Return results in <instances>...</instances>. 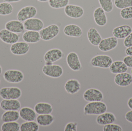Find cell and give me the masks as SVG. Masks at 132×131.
<instances>
[{
  "label": "cell",
  "mask_w": 132,
  "mask_h": 131,
  "mask_svg": "<svg viewBox=\"0 0 132 131\" xmlns=\"http://www.w3.org/2000/svg\"><path fill=\"white\" fill-rule=\"evenodd\" d=\"M37 14V10L33 6H27L22 8L18 12L17 18L21 22L34 18Z\"/></svg>",
  "instance_id": "6"
},
{
  "label": "cell",
  "mask_w": 132,
  "mask_h": 131,
  "mask_svg": "<svg viewBox=\"0 0 132 131\" xmlns=\"http://www.w3.org/2000/svg\"><path fill=\"white\" fill-rule=\"evenodd\" d=\"M64 34L69 37H80L83 34L82 29L78 25L71 24L66 25L63 29Z\"/></svg>",
  "instance_id": "20"
},
{
  "label": "cell",
  "mask_w": 132,
  "mask_h": 131,
  "mask_svg": "<svg viewBox=\"0 0 132 131\" xmlns=\"http://www.w3.org/2000/svg\"><path fill=\"white\" fill-rule=\"evenodd\" d=\"M83 98L87 102L102 101L104 99V95L98 89L89 88L84 92Z\"/></svg>",
  "instance_id": "8"
},
{
  "label": "cell",
  "mask_w": 132,
  "mask_h": 131,
  "mask_svg": "<svg viewBox=\"0 0 132 131\" xmlns=\"http://www.w3.org/2000/svg\"><path fill=\"white\" fill-rule=\"evenodd\" d=\"M19 114L20 117L26 122L34 121L36 118V113L35 110L28 107L22 108Z\"/></svg>",
  "instance_id": "23"
},
{
  "label": "cell",
  "mask_w": 132,
  "mask_h": 131,
  "mask_svg": "<svg viewBox=\"0 0 132 131\" xmlns=\"http://www.w3.org/2000/svg\"><path fill=\"white\" fill-rule=\"evenodd\" d=\"M104 131H122V127L118 125L111 124L104 125L103 128Z\"/></svg>",
  "instance_id": "38"
},
{
  "label": "cell",
  "mask_w": 132,
  "mask_h": 131,
  "mask_svg": "<svg viewBox=\"0 0 132 131\" xmlns=\"http://www.w3.org/2000/svg\"><path fill=\"white\" fill-rule=\"evenodd\" d=\"M128 105L129 107L132 110V97L129 98L128 100Z\"/></svg>",
  "instance_id": "44"
},
{
  "label": "cell",
  "mask_w": 132,
  "mask_h": 131,
  "mask_svg": "<svg viewBox=\"0 0 132 131\" xmlns=\"http://www.w3.org/2000/svg\"><path fill=\"white\" fill-rule=\"evenodd\" d=\"M24 27L27 31H39L44 27V23L39 18H32L28 19L23 23Z\"/></svg>",
  "instance_id": "13"
},
{
  "label": "cell",
  "mask_w": 132,
  "mask_h": 131,
  "mask_svg": "<svg viewBox=\"0 0 132 131\" xmlns=\"http://www.w3.org/2000/svg\"><path fill=\"white\" fill-rule=\"evenodd\" d=\"M34 110L38 114H52L53 108L52 105L49 103L39 102L36 105Z\"/></svg>",
  "instance_id": "28"
},
{
  "label": "cell",
  "mask_w": 132,
  "mask_h": 131,
  "mask_svg": "<svg viewBox=\"0 0 132 131\" xmlns=\"http://www.w3.org/2000/svg\"><path fill=\"white\" fill-rule=\"evenodd\" d=\"M28 44L25 42H17L12 45L10 50L13 54L22 55L27 54L29 50Z\"/></svg>",
  "instance_id": "15"
},
{
  "label": "cell",
  "mask_w": 132,
  "mask_h": 131,
  "mask_svg": "<svg viewBox=\"0 0 132 131\" xmlns=\"http://www.w3.org/2000/svg\"><path fill=\"white\" fill-rule=\"evenodd\" d=\"M126 54L129 56H132V46L127 48L126 50Z\"/></svg>",
  "instance_id": "43"
},
{
  "label": "cell",
  "mask_w": 132,
  "mask_h": 131,
  "mask_svg": "<svg viewBox=\"0 0 132 131\" xmlns=\"http://www.w3.org/2000/svg\"><path fill=\"white\" fill-rule=\"evenodd\" d=\"M1 129L2 131H19L20 125L16 122H4L2 125Z\"/></svg>",
  "instance_id": "32"
},
{
  "label": "cell",
  "mask_w": 132,
  "mask_h": 131,
  "mask_svg": "<svg viewBox=\"0 0 132 131\" xmlns=\"http://www.w3.org/2000/svg\"><path fill=\"white\" fill-rule=\"evenodd\" d=\"M20 37L19 35L5 28L0 31V39L3 42L7 44L12 45L18 42Z\"/></svg>",
  "instance_id": "11"
},
{
  "label": "cell",
  "mask_w": 132,
  "mask_h": 131,
  "mask_svg": "<svg viewBox=\"0 0 132 131\" xmlns=\"http://www.w3.org/2000/svg\"><path fill=\"white\" fill-rule=\"evenodd\" d=\"M101 7L105 12H110L112 11L114 5L112 0H98Z\"/></svg>",
  "instance_id": "35"
},
{
  "label": "cell",
  "mask_w": 132,
  "mask_h": 131,
  "mask_svg": "<svg viewBox=\"0 0 132 131\" xmlns=\"http://www.w3.org/2000/svg\"><path fill=\"white\" fill-rule=\"evenodd\" d=\"M78 124L77 122H69L66 125L64 129L65 131H77Z\"/></svg>",
  "instance_id": "39"
},
{
  "label": "cell",
  "mask_w": 132,
  "mask_h": 131,
  "mask_svg": "<svg viewBox=\"0 0 132 131\" xmlns=\"http://www.w3.org/2000/svg\"><path fill=\"white\" fill-rule=\"evenodd\" d=\"M0 107L5 111H18L21 104L18 99H4L0 103Z\"/></svg>",
  "instance_id": "17"
},
{
  "label": "cell",
  "mask_w": 132,
  "mask_h": 131,
  "mask_svg": "<svg viewBox=\"0 0 132 131\" xmlns=\"http://www.w3.org/2000/svg\"><path fill=\"white\" fill-rule=\"evenodd\" d=\"M20 117L18 111H6L2 115L1 120L4 122H16Z\"/></svg>",
  "instance_id": "30"
},
{
  "label": "cell",
  "mask_w": 132,
  "mask_h": 131,
  "mask_svg": "<svg viewBox=\"0 0 132 131\" xmlns=\"http://www.w3.org/2000/svg\"><path fill=\"white\" fill-rule=\"evenodd\" d=\"M118 44V38L114 37H110L102 39L98 45V48L101 51L106 52L114 49Z\"/></svg>",
  "instance_id": "14"
},
{
  "label": "cell",
  "mask_w": 132,
  "mask_h": 131,
  "mask_svg": "<svg viewBox=\"0 0 132 131\" xmlns=\"http://www.w3.org/2000/svg\"><path fill=\"white\" fill-rule=\"evenodd\" d=\"M13 11V6L10 3L7 2L0 3V15H9L12 13Z\"/></svg>",
  "instance_id": "33"
},
{
  "label": "cell",
  "mask_w": 132,
  "mask_h": 131,
  "mask_svg": "<svg viewBox=\"0 0 132 131\" xmlns=\"http://www.w3.org/2000/svg\"><path fill=\"white\" fill-rule=\"evenodd\" d=\"M66 62L68 67L74 71H79L82 68V65L77 54L71 52L67 55Z\"/></svg>",
  "instance_id": "10"
},
{
  "label": "cell",
  "mask_w": 132,
  "mask_h": 131,
  "mask_svg": "<svg viewBox=\"0 0 132 131\" xmlns=\"http://www.w3.org/2000/svg\"><path fill=\"white\" fill-rule=\"evenodd\" d=\"M70 0H50L48 4L52 8L59 9L65 8L69 4Z\"/></svg>",
  "instance_id": "34"
},
{
  "label": "cell",
  "mask_w": 132,
  "mask_h": 131,
  "mask_svg": "<svg viewBox=\"0 0 132 131\" xmlns=\"http://www.w3.org/2000/svg\"><path fill=\"white\" fill-rule=\"evenodd\" d=\"M112 62V58L105 55H96L90 61L91 64L93 67L103 68H108Z\"/></svg>",
  "instance_id": "2"
},
{
  "label": "cell",
  "mask_w": 132,
  "mask_h": 131,
  "mask_svg": "<svg viewBox=\"0 0 132 131\" xmlns=\"http://www.w3.org/2000/svg\"><path fill=\"white\" fill-rule=\"evenodd\" d=\"M0 83H1V78H0Z\"/></svg>",
  "instance_id": "49"
},
{
  "label": "cell",
  "mask_w": 132,
  "mask_h": 131,
  "mask_svg": "<svg viewBox=\"0 0 132 131\" xmlns=\"http://www.w3.org/2000/svg\"><path fill=\"white\" fill-rule=\"evenodd\" d=\"M115 5L117 8L122 9L132 6V0H114Z\"/></svg>",
  "instance_id": "36"
},
{
  "label": "cell",
  "mask_w": 132,
  "mask_h": 131,
  "mask_svg": "<svg viewBox=\"0 0 132 131\" xmlns=\"http://www.w3.org/2000/svg\"><path fill=\"white\" fill-rule=\"evenodd\" d=\"M123 62L128 67L132 68V56L128 55L125 57Z\"/></svg>",
  "instance_id": "41"
},
{
  "label": "cell",
  "mask_w": 132,
  "mask_h": 131,
  "mask_svg": "<svg viewBox=\"0 0 132 131\" xmlns=\"http://www.w3.org/2000/svg\"><path fill=\"white\" fill-rule=\"evenodd\" d=\"M6 81L12 84H18L21 82L24 78L23 73L21 71L9 70L5 72L3 75Z\"/></svg>",
  "instance_id": "7"
},
{
  "label": "cell",
  "mask_w": 132,
  "mask_h": 131,
  "mask_svg": "<svg viewBox=\"0 0 132 131\" xmlns=\"http://www.w3.org/2000/svg\"><path fill=\"white\" fill-rule=\"evenodd\" d=\"M60 32V28L56 24L47 26L39 31L41 39L44 41H49L55 37Z\"/></svg>",
  "instance_id": "3"
},
{
  "label": "cell",
  "mask_w": 132,
  "mask_h": 131,
  "mask_svg": "<svg viewBox=\"0 0 132 131\" xmlns=\"http://www.w3.org/2000/svg\"><path fill=\"white\" fill-rule=\"evenodd\" d=\"M116 120V117L113 113L105 112L98 115L96 118V121L99 125H105L112 124Z\"/></svg>",
  "instance_id": "19"
},
{
  "label": "cell",
  "mask_w": 132,
  "mask_h": 131,
  "mask_svg": "<svg viewBox=\"0 0 132 131\" xmlns=\"http://www.w3.org/2000/svg\"><path fill=\"white\" fill-rule=\"evenodd\" d=\"M21 0H4L5 2H8V3H13V2H17L20 1Z\"/></svg>",
  "instance_id": "45"
},
{
  "label": "cell",
  "mask_w": 132,
  "mask_h": 131,
  "mask_svg": "<svg viewBox=\"0 0 132 131\" xmlns=\"http://www.w3.org/2000/svg\"><path fill=\"white\" fill-rule=\"evenodd\" d=\"M63 52L59 48H53L46 52L44 56L45 64H52L63 57Z\"/></svg>",
  "instance_id": "9"
},
{
  "label": "cell",
  "mask_w": 132,
  "mask_h": 131,
  "mask_svg": "<svg viewBox=\"0 0 132 131\" xmlns=\"http://www.w3.org/2000/svg\"><path fill=\"white\" fill-rule=\"evenodd\" d=\"M94 18L95 23L99 26H104L108 22L105 12L101 7L97 8L94 11Z\"/></svg>",
  "instance_id": "21"
},
{
  "label": "cell",
  "mask_w": 132,
  "mask_h": 131,
  "mask_svg": "<svg viewBox=\"0 0 132 131\" xmlns=\"http://www.w3.org/2000/svg\"><path fill=\"white\" fill-rule=\"evenodd\" d=\"M107 106L102 101L89 102L85 106L84 113L85 115H99L106 112Z\"/></svg>",
  "instance_id": "1"
},
{
  "label": "cell",
  "mask_w": 132,
  "mask_h": 131,
  "mask_svg": "<svg viewBox=\"0 0 132 131\" xmlns=\"http://www.w3.org/2000/svg\"><path fill=\"white\" fill-rule=\"evenodd\" d=\"M67 16L73 18H79L84 15V11L83 8L75 5L68 4L64 8Z\"/></svg>",
  "instance_id": "12"
},
{
  "label": "cell",
  "mask_w": 132,
  "mask_h": 131,
  "mask_svg": "<svg viewBox=\"0 0 132 131\" xmlns=\"http://www.w3.org/2000/svg\"><path fill=\"white\" fill-rule=\"evenodd\" d=\"M120 15L125 19L132 18V6L123 8L120 12Z\"/></svg>",
  "instance_id": "37"
},
{
  "label": "cell",
  "mask_w": 132,
  "mask_h": 131,
  "mask_svg": "<svg viewBox=\"0 0 132 131\" xmlns=\"http://www.w3.org/2000/svg\"><path fill=\"white\" fill-rule=\"evenodd\" d=\"M124 45L125 47L127 48L132 46V32L129 35L125 38Z\"/></svg>",
  "instance_id": "40"
},
{
  "label": "cell",
  "mask_w": 132,
  "mask_h": 131,
  "mask_svg": "<svg viewBox=\"0 0 132 131\" xmlns=\"http://www.w3.org/2000/svg\"><path fill=\"white\" fill-rule=\"evenodd\" d=\"M22 39L25 42L30 44L37 43L41 39L40 34L38 31H28L23 34Z\"/></svg>",
  "instance_id": "26"
},
{
  "label": "cell",
  "mask_w": 132,
  "mask_h": 131,
  "mask_svg": "<svg viewBox=\"0 0 132 131\" xmlns=\"http://www.w3.org/2000/svg\"><path fill=\"white\" fill-rule=\"evenodd\" d=\"M2 67H1V65H0V75H1V74L2 73Z\"/></svg>",
  "instance_id": "47"
},
{
  "label": "cell",
  "mask_w": 132,
  "mask_h": 131,
  "mask_svg": "<svg viewBox=\"0 0 132 131\" xmlns=\"http://www.w3.org/2000/svg\"><path fill=\"white\" fill-rule=\"evenodd\" d=\"M87 36L89 42L94 46H98L102 40L101 35L94 27L90 28L88 30Z\"/></svg>",
  "instance_id": "25"
},
{
  "label": "cell",
  "mask_w": 132,
  "mask_h": 131,
  "mask_svg": "<svg viewBox=\"0 0 132 131\" xmlns=\"http://www.w3.org/2000/svg\"><path fill=\"white\" fill-rule=\"evenodd\" d=\"M64 87L67 93L73 95L78 93L80 90L81 84L77 79H70L67 81Z\"/></svg>",
  "instance_id": "24"
},
{
  "label": "cell",
  "mask_w": 132,
  "mask_h": 131,
  "mask_svg": "<svg viewBox=\"0 0 132 131\" xmlns=\"http://www.w3.org/2000/svg\"><path fill=\"white\" fill-rule=\"evenodd\" d=\"M114 81L119 86L127 87L132 84V76L127 72L117 74L115 76Z\"/></svg>",
  "instance_id": "16"
},
{
  "label": "cell",
  "mask_w": 132,
  "mask_h": 131,
  "mask_svg": "<svg viewBox=\"0 0 132 131\" xmlns=\"http://www.w3.org/2000/svg\"><path fill=\"white\" fill-rule=\"evenodd\" d=\"M131 75H132V68L131 69Z\"/></svg>",
  "instance_id": "48"
},
{
  "label": "cell",
  "mask_w": 132,
  "mask_h": 131,
  "mask_svg": "<svg viewBox=\"0 0 132 131\" xmlns=\"http://www.w3.org/2000/svg\"><path fill=\"white\" fill-rule=\"evenodd\" d=\"M21 95V90L17 87H4L0 89V97L3 99H18Z\"/></svg>",
  "instance_id": "4"
},
{
  "label": "cell",
  "mask_w": 132,
  "mask_h": 131,
  "mask_svg": "<svg viewBox=\"0 0 132 131\" xmlns=\"http://www.w3.org/2000/svg\"><path fill=\"white\" fill-rule=\"evenodd\" d=\"M36 122L39 125L46 127L51 125L55 120V118L51 114L39 115L36 117Z\"/></svg>",
  "instance_id": "29"
},
{
  "label": "cell",
  "mask_w": 132,
  "mask_h": 131,
  "mask_svg": "<svg viewBox=\"0 0 132 131\" xmlns=\"http://www.w3.org/2000/svg\"><path fill=\"white\" fill-rule=\"evenodd\" d=\"M5 29L16 34L22 33L24 30V25L22 22L18 20H12L5 24Z\"/></svg>",
  "instance_id": "22"
},
{
  "label": "cell",
  "mask_w": 132,
  "mask_h": 131,
  "mask_svg": "<svg viewBox=\"0 0 132 131\" xmlns=\"http://www.w3.org/2000/svg\"><path fill=\"white\" fill-rule=\"evenodd\" d=\"M132 32V28L128 25H122L113 29L112 34L114 37L119 39L126 38Z\"/></svg>",
  "instance_id": "18"
},
{
  "label": "cell",
  "mask_w": 132,
  "mask_h": 131,
  "mask_svg": "<svg viewBox=\"0 0 132 131\" xmlns=\"http://www.w3.org/2000/svg\"><path fill=\"white\" fill-rule=\"evenodd\" d=\"M125 118L126 120L130 123H132V110L129 111L126 114Z\"/></svg>",
  "instance_id": "42"
},
{
  "label": "cell",
  "mask_w": 132,
  "mask_h": 131,
  "mask_svg": "<svg viewBox=\"0 0 132 131\" xmlns=\"http://www.w3.org/2000/svg\"><path fill=\"white\" fill-rule=\"evenodd\" d=\"M111 73L113 74H118L126 72L128 70V67L124 62L116 61L112 62L109 67Z\"/></svg>",
  "instance_id": "27"
},
{
  "label": "cell",
  "mask_w": 132,
  "mask_h": 131,
  "mask_svg": "<svg viewBox=\"0 0 132 131\" xmlns=\"http://www.w3.org/2000/svg\"><path fill=\"white\" fill-rule=\"evenodd\" d=\"M37 1L41 2H46L49 1L50 0H37Z\"/></svg>",
  "instance_id": "46"
},
{
  "label": "cell",
  "mask_w": 132,
  "mask_h": 131,
  "mask_svg": "<svg viewBox=\"0 0 132 131\" xmlns=\"http://www.w3.org/2000/svg\"><path fill=\"white\" fill-rule=\"evenodd\" d=\"M43 74L50 77L58 78L60 77L63 73L62 67L59 65H45L42 69Z\"/></svg>",
  "instance_id": "5"
},
{
  "label": "cell",
  "mask_w": 132,
  "mask_h": 131,
  "mask_svg": "<svg viewBox=\"0 0 132 131\" xmlns=\"http://www.w3.org/2000/svg\"><path fill=\"white\" fill-rule=\"evenodd\" d=\"M39 130V125L34 121L26 122L22 123L20 126L21 131H38Z\"/></svg>",
  "instance_id": "31"
}]
</instances>
